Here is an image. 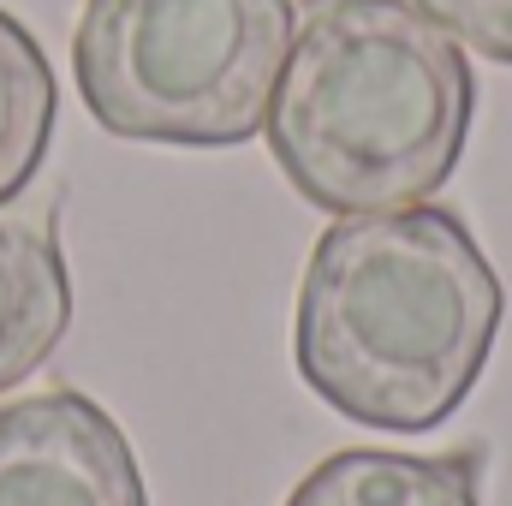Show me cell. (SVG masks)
I'll use <instances>...</instances> for the list:
<instances>
[{
  "label": "cell",
  "mask_w": 512,
  "mask_h": 506,
  "mask_svg": "<svg viewBox=\"0 0 512 506\" xmlns=\"http://www.w3.org/2000/svg\"><path fill=\"white\" fill-rule=\"evenodd\" d=\"M0 506H149L126 429L78 387L0 405Z\"/></svg>",
  "instance_id": "obj_4"
},
{
  "label": "cell",
  "mask_w": 512,
  "mask_h": 506,
  "mask_svg": "<svg viewBox=\"0 0 512 506\" xmlns=\"http://www.w3.org/2000/svg\"><path fill=\"white\" fill-rule=\"evenodd\" d=\"M72 328L60 197L0 203V393L30 381Z\"/></svg>",
  "instance_id": "obj_5"
},
{
  "label": "cell",
  "mask_w": 512,
  "mask_h": 506,
  "mask_svg": "<svg viewBox=\"0 0 512 506\" xmlns=\"http://www.w3.org/2000/svg\"><path fill=\"white\" fill-rule=\"evenodd\" d=\"M483 453H405V447H346L304 471L286 506H483Z\"/></svg>",
  "instance_id": "obj_6"
},
{
  "label": "cell",
  "mask_w": 512,
  "mask_h": 506,
  "mask_svg": "<svg viewBox=\"0 0 512 506\" xmlns=\"http://www.w3.org/2000/svg\"><path fill=\"white\" fill-rule=\"evenodd\" d=\"M501 310V274L453 209L346 215L304 262L292 358L304 387L340 417L423 435L477 387Z\"/></svg>",
  "instance_id": "obj_1"
},
{
  "label": "cell",
  "mask_w": 512,
  "mask_h": 506,
  "mask_svg": "<svg viewBox=\"0 0 512 506\" xmlns=\"http://www.w3.org/2000/svg\"><path fill=\"white\" fill-rule=\"evenodd\" d=\"M417 12H429L459 48L512 66V0H411Z\"/></svg>",
  "instance_id": "obj_8"
},
{
  "label": "cell",
  "mask_w": 512,
  "mask_h": 506,
  "mask_svg": "<svg viewBox=\"0 0 512 506\" xmlns=\"http://www.w3.org/2000/svg\"><path fill=\"white\" fill-rule=\"evenodd\" d=\"M292 36V0H84L72 78L114 137L233 149L268 126Z\"/></svg>",
  "instance_id": "obj_3"
},
{
  "label": "cell",
  "mask_w": 512,
  "mask_h": 506,
  "mask_svg": "<svg viewBox=\"0 0 512 506\" xmlns=\"http://www.w3.org/2000/svg\"><path fill=\"white\" fill-rule=\"evenodd\" d=\"M60 84L42 42L0 6V203L24 197L54 143Z\"/></svg>",
  "instance_id": "obj_7"
},
{
  "label": "cell",
  "mask_w": 512,
  "mask_h": 506,
  "mask_svg": "<svg viewBox=\"0 0 512 506\" xmlns=\"http://www.w3.org/2000/svg\"><path fill=\"white\" fill-rule=\"evenodd\" d=\"M465 48L411 0H298V36L268 102V149L322 215L429 203L471 137Z\"/></svg>",
  "instance_id": "obj_2"
}]
</instances>
